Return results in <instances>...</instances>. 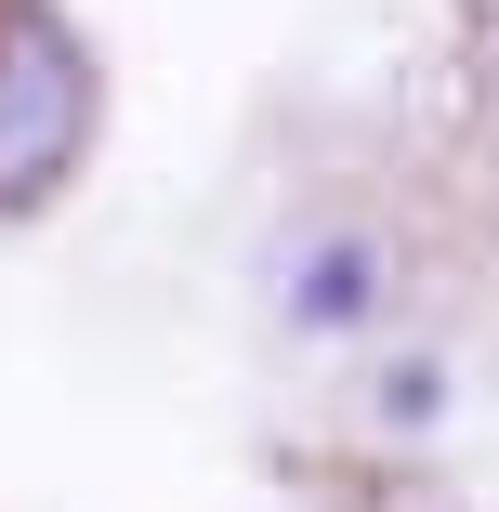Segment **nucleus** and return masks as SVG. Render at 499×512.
<instances>
[{
    "instance_id": "f257e3e1",
    "label": "nucleus",
    "mask_w": 499,
    "mask_h": 512,
    "mask_svg": "<svg viewBox=\"0 0 499 512\" xmlns=\"http://www.w3.org/2000/svg\"><path fill=\"white\" fill-rule=\"evenodd\" d=\"M92 145V53L53 0H0V211H40Z\"/></svg>"
}]
</instances>
